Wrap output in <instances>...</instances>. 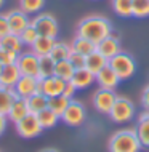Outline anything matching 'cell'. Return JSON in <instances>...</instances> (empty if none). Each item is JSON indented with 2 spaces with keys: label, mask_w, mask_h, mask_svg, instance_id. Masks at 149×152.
Masks as SVG:
<instances>
[{
  "label": "cell",
  "mask_w": 149,
  "mask_h": 152,
  "mask_svg": "<svg viewBox=\"0 0 149 152\" xmlns=\"http://www.w3.org/2000/svg\"><path fill=\"white\" fill-rule=\"evenodd\" d=\"M112 34V24L107 18L99 15H90L84 18L77 26V35L92 40L93 43L101 42L107 35Z\"/></svg>",
  "instance_id": "6da1fadb"
},
{
  "label": "cell",
  "mask_w": 149,
  "mask_h": 152,
  "mask_svg": "<svg viewBox=\"0 0 149 152\" xmlns=\"http://www.w3.org/2000/svg\"><path fill=\"white\" fill-rule=\"evenodd\" d=\"M141 147L135 128L119 130L109 139V152H139Z\"/></svg>",
  "instance_id": "7a4b0ae2"
},
{
  "label": "cell",
  "mask_w": 149,
  "mask_h": 152,
  "mask_svg": "<svg viewBox=\"0 0 149 152\" xmlns=\"http://www.w3.org/2000/svg\"><path fill=\"white\" fill-rule=\"evenodd\" d=\"M109 66L114 69V72L117 74V77L120 80L130 79L136 72V61L127 51H119L115 56H112L109 59Z\"/></svg>",
  "instance_id": "3957f363"
},
{
  "label": "cell",
  "mask_w": 149,
  "mask_h": 152,
  "mask_svg": "<svg viewBox=\"0 0 149 152\" xmlns=\"http://www.w3.org/2000/svg\"><path fill=\"white\" fill-rule=\"evenodd\" d=\"M135 114L136 107L133 102L125 96H117V99H115L112 109L109 112V117L115 123H127L135 117Z\"/></svg>",
  "instance_id": "277c9868"
},
{
  "label": "cell",
  "mask_w": 149,
  "mask_h": 152,
  "mask_svg": "<svg viewBox=\"0 0 149 152\" xmlns=\"http://www.w3.org/2000/svg\"><path fill=\"white\" fill-rule=\"evenodd\" d=\"M31 24L37 29L39 35H43V37H51V39H56L58 32H59V26H58L56 18L53 15H50V13L35 15V18L31 19Z\"/></svg>",
  "instance_id": "5b68a950"
},
{
  "label": "cell",
  "mask_w": 149,
  "mask_h": 152,
  "mask_svg": "<svg viewBox=\"0 0 149 152\" xmlns=\"http://www.w3.org/2000/svg\"><path fill=\"white\" fill-rule=\"evenodd\" d=\"M16 125V131L18 134L24 139H32V138H37L40 133L43 131L42 125H40L39 118H37L35 114H31L29 112L24 118H21Z\"/></svg>",
  "instance_id": "8992f818"
},
{
  "label": "cell",
  "mask_w": 149,
  "mask_h": 152,
  "mask_svg": "<svg viewBox=\"0 0 149 152\" xmlns=\"http://www.w3.org/2000/svg\"><path fill=\"white\" fill-rule=\"evenodd\" d=\"M61 118H63V122L68 126H80L87 118V110H85L82 102L71 99V102H69V106L63 112Z\"/></svg>",
  "instance_id": "52a82bcc"
},
{
  "label": "cell",
  "mask_w": 149,
  "mask_h": 152,
  "mask_svg": "<svg viewBox=\"0 0 149 152\" xmlns=\"http://www.w3.org/2000/svg\"><path fill=\"white\" fill-rule=\"evenodd\" d=\"M16 66H18L21 75H31L39 79V56L34 51H21L16 59Z\"/></svg>",
  "instance_id": "ba28073f"
},
{
  "label": "cell",
  "mask_w": 149,
  "mask_h": 152,
  "mask_svg": "<svg viewBox=\"0 0 149 152\" xmlns=\"http://www.w3.org/2000/svg\"><path fill=\"white\" fill-rule=\"evenodd\" d=\"M115 99H117V94H115L114 90L99 88V90H96V91H95L92 102H93L95 109H96L99 114L109 115V112H111V109H112Z\"/></svg>",
  "instance_id": "9c48e42d"
},
{
  "label": "cell",
  "mask_w": 149,
  "mask_h": 152,
  "mask_svg": "<svg viewBox=\"0 0 149 152\" xmlns=\"http://www.w3.org/2000/svg\"><path fill=\"white\" fill-rule=\"evenodd\" d=\"M13 90L18 98L27 99L29 96H32L34 93L39 91V79L37 77H31V75H21L19 80L16 82Z\"/></svg>",
  "instance_id": "30bf717a"
},
{
  "label": "cell",
  "mask_w": 149,
  "mask_h": 152,
  "mask_svg": "<svg viewBox=\"0 0 149 152\" xmlns=\"http://www.w3.org/2000/svg\"><path fill=\"white\" fill-rule=\"evenodd\" d=\"M64 85H66V82L61 80L56 75L45 77V79H39V91L43 93L47 98L58 96V94H63Z\"/></svg>",
  "instance_id": "8fae6325"
},
{
  "label": "cell",
  "mask_w": 149,
  "mask_h": 152,
  "mask_svg": "<svg viewBox=\"0 0 149 152\" xmlns=\"http://www.w3.org/2000/svg\"><path fill=\"white\" fill-rule=\"evenodd\" d=\"M7 19H8V26H10V32L11 34H18V35L31 24V19H29L27 13H24L21 8L19 10L8 11Z\"/></svg>",
  "instance_id": "7c38bea8"
},
{
  "label": "cell",
  "mask_w": 149,
  "mask_h": 152,
  "mask_svg": "<svg viewBox=\"0 0 149 152\" xmlns=\"http://www.w3.org/2000/svg\"><path fill=\"white\" fill-rule=\"evenodd\" d=\"M95 82L99 85V88H106V90H115L119 85L120 79L117 77V74L114 72V69L111 67L109 64L104 66V67L99 71L96 75H95Z\"/></svg>",
  "instance_id": "4fadbf2b"
},
{
  "label": "cell",
  "mask_w": 149,
  "mask_h": 152,
  "mask_svg": "<svg viewBox=\"0 0 149 152\" xmlns=\"http://www.w3.org/2000/svg\"><path fill=\"white\" fill-rule=\"evenodd\" d=\"M96 51L101 53L106 59H111L112 56L117 55L119 51H122L120 42H119V39L114 34H111V35H107L106 39H103L101 42L96 43Z\"/></svg>",
  "instance_id": "5bb4252c"
},
{
  "label": "cell",
  "mask_w": 149,
  "mask_h": 152,
  "mask_svg": "<svg viewBox=\"0 0 149 152\" xmlns=\"http://www.w3.org/2000/svg\"><path fill=\"white\" fill-rule=\"evenodd\" d=\"M95 74L90 72L87 67H82V69H76L71 77V83L76 87V90H85L88 88L92 83H95Z\"/></svg>",
  "instance_id": "9a60e30c"
},
{
  "label": "cell",
  "mask_w": 149,
  "mask_h": 152,
  "mask_svg": "<svg viewBox=\"0 0 149 152\" xmlns=\"http://www.w3.org/2000/svg\"><path fill=\"white\" fill-rule=\"evenodd\" d=\"M21 77V72H19L18 66L16 64H8L2 67V72H0V87L5 88H15L16 82Z\"/></svg>",
  "instance_id": "2e32d148"
},
{
  "label": "cell",
  "mask_w": 149,
  "mask_h": 152,
  "mask_svg": "<svg viewBox=\"0 0 149 152\" xmlns=\"http://www.w3.org/2000/svg\"><path fill=\"white\" fill-rule=\"evenodd\" d=\"M29 114V107H27V101L23 98H16L15 102L11 104V109L8 112V120H11L13 123H18L21 118H24Z\"/></svg>",
  "instance_id": "e0dca14e"
},
{
  "label": "cell",
  "mask_w": 149,
  "mask_h": 152,
  "mask_svg": "<svg viewBox=\"0 0 149 152\" xmlns=\"http://www.w3.org/2000/svg\"><path fill=\"white\" fill-rule=\"evenodd\" d=\"M135 130H136V134L139 138L141 146L149 149V110L143 112L138 117V125H136Z\"/></svg>",
  "instance_id": "ac0fdd59"
},
{
  "label": "cell",
  "mask_w": 149,
  "mask_h": 152,
  "mask_svg": "<svg viewBox=\"0 0 149 152\" xmlns=\"http://www.w3.org/2000/svg\"><path fill=\"white\" fill-rule=\"evenodd\" d=\"M109 64V59H106L104 56L101 55V53L98 51H93L90 53V55H87V61H85V67L88 69L90 72H93L95 75L101 71L104 66Z\"/></svg>",
  "instance_id": "d6986e66"
},
{
  "label": "cell",
  "mask_w": 149,
  "mask_h": 152,
  "mask_svg": "<svg viewBox=\"0 0 149 152\" xmlns=\"http://www.w3.org/2000/svg\"><path fill=\"white\" fill-rule=\"evenodd\" d=\"M27 107H29V112L31 114H39V112H42L43 109H47L48 107V98L45 96L43 93H40V91H37L34 93L32 96H29L27 98Z\"/></svg>",
  "instance_id": "ffe728a7"
},
{
  "label": "cell",
  "mask_w": 149,
  "mask_h": 152,
  "mask_svg": "<svg viewBox=\"0 0 149 152\" xmlns=\"http://www.w3.org/2000/svg\"><path fill=\"white\" fill-rule=\"evenodd\" d=\"M56 39H51V37H43V35H39L37 40L34 42V45L31 47V50L35 53L37 56H43V55H50L53 45H55Z\"/></svg>",
  "instance_id": "44dd1931"
},
{
  "label": "cell",
  "mask_w": 149,
  "mask_h": 152,
  "mask_svg": "<svg viewBox=\"0 0 149 152\" xmlns=\"http://www.w3.org/2000/svg\"><path fill=\"white\" fill-rule=\"evenodd\" d=\"M16 93L13 88H5V87H0V114L3 115H8L11 109V104L16 99Z\"/></svg>",
  "instance_id": "7402d4cb"
},
{
  "label": "cell",
  "mask_w": 149,
  "mask_h": 152,
  "mask_svg": "<svg viewBox=\"0 0 149 152\" xmlns=\"http://www.w3.org/2000/svg\"><path fill=\"white\" fill-rule=\"evenodd\" d=\"M71 50L77 51V53H82V55L87 56V55H90V53L96 51V43H93L92 40H88V39H84V37L77 35L71 43Z\"/></svg>",
  "instance_id": "603a6c76"
},
{
  "label": "cell",
  "mask_w": 149,
  "mask_h": 152,
  "mask_svg": "<svg viewBox=\"0 0 149 152\" xmlns=\"http://www.w3.org/2000/svg\"><path fill=\"white\" fill-rule=\"evenodd\" d=\"M0 47L2 48H7V50H11V51H15V53H21L23 51V47H24V43H23V40H21V37H19L18 34H8L5 37H2L0 39Z\"/></svg>",
  "instance_id": "cb8c5ba5"
},
{
  "label": "cell",
  "mask_w": 149,
  "mask_h": 152,
  "mask_svg": "<svg viewBox=\"0 0 149 152\" xmlns=\"http://www.w3.org/2000/svg\"><path fill=\"white\" fill-rule=\"evenodd\" d=\"M37 118H39L40 125H42L43 130H50V128H55V126L58 125V122H59V115L58 114H55L51 109H43L42 112L37 114Z\"/></svg>",
  "instance_id": "d4e9b609"
},
{
  "label": "cell",
  "mask_w": 149,
  "mask_h": 152,
  "mask_svg": "<svg viewBox=\"0 0 149 152\" xmlns=\"http://www.w3.org/2000/svg\"><path fill=\"white\" fill-rule=\"evenodd\" d=\"M74 66L69 63V59H63V61H56L55 63V72H53V75L59 77L61 80L64 82H69L74 74Z\"/></svg>",
  "instance_id": "484cf974"
},
{
  "label": "cell",
  "mask_w": 149,
  "mask_h": 152,
  "mask_svg": "<svg viewBox=\"0 0 149 152\" xmlns=\"http://www.w3.org/2000/svg\"><path fill=\"white\" fill-rule=\"evenodd\" d=\"M55 63L56 61L50 55L39 56V79H45V77H51L55 72Z\"/></svg>",
  "instance_id": "4316f807"
},
{
  "label": "cell",
  "mask_w": 149,
  "mask_h": 152,
  "mask_svg": "<svg viewBox=\"0 0 149 152\" xmlns=\"http://www.w3.org/2000/svg\"><path fill=\"white\" fill-rule=\"evenodd\" d=\"M71 102V98H66L64 94H58V96H51L48 98V109H51L58 115H63V112Z\"/></svg>",
  "instance_id": "83f0119b"
},
{
  "label": "cell",
  "mask_w": 149,
  "mask_h": 152,
  "mask_svg": "<svg viewBox=\"0 0 149 152\" xmlns=\"http://www.w3.org/2000/svg\"><path fill=\"white\" fill-rule=\"evenodd\" d=\"M71 53H72L71 45H68L64 42H55L51 51H50V56L55 61H63V59H69Z\"/></svg>",
  "instance_id": "f1b7e54d"
},
{
  "label": "cell",
  "mask_w": 149,
  "mask_h": 152,
  "mask_svg": "<svg viewBox=\"0 0 149 152\" xmlns=\"http://www.w3.org/2000/svg\"><path fill=\"white\" fill-rule=\"evenodd\" d=\"M131 3L133 0H112V8L114 13H117L122 18H130L131 15Z\"/></svg>",
  "instance_id": "f546056e"
},
{
  "label": "cell",
  "mask_w": 149,
  "mask_h": 152,
  "mask_svg": "<svg viewBox=\"0 0 149 152\" xmlns=\"http://www.w3.org/2000/svg\"><path fill=\"white\" fill-rule=\"evenodd\" d=\"M131 15L135 18H148L149 16V0H133Z\"/></svg>",
  "instance_id": "4dcf8cb0"
},
{
  "label": "cell",
  "mask_w": 149,
  "mask_h": 152,
  "mask_svg": "<svg viewBox=\"0 0 149 152\" xmlns=\"http://www.w3.org/2000/svg\"><path fill=\"white\" fill-rule=\"evenodd\" d=\"M45 5V0H19V8L24 13H39Z\"/></svg>",
  "instance_id": "1f68e13d"
},
{
  "label": "cell",
  "mask_w": 149,
  "mask_h": 152,
  "mask_svg": "<svg viewBox=\"0 0 149 152\" xmlns=\"http://www.w3.org/2000/svg\"><path fill=\"white\" fill-rule=\"evenodd\" d=\"M19 37H21V40H23L24 45L32 47V45H34V42L37 40V37H39V32H37V29L32 26V24H29L26 29H24L21 34H19Z\"/></svg>",
  "instance_id": "d6a6232c"
},
{
  "label": "cell",
  "mask_w": 149,
  "mask_h": 152,
  "mask_svg": "<svg viewBox=\"0 0 149 152\" xmlns=\"http://www.w3.org/2000/svg\"><path fill=\"white\" fill-rule=\"evenodd\" d=\"M16 59H18V53L0 47V64H2V66L16 64Z\"/></svg>",
  "instance_id": "836d02e7"
},
{
  "label": "cell",
  "mask_w": 149,
  "mask_h": 152,
  "mask_svg": "<svg viewBox=\"0 0 149 152\" xmlns=\"http://www.w3.org/2000/svg\"><path fill=\"white\" fill-rule=\"evenodd\" d=\"M85 61H87V56L82 55V53H77V51H72L71 56H69V63L74 66V69L85 67Z\"/></svg>",
  "instance_id": "e575fe53"
},
{
  "label": "cell",
  "mask_w": 149,
  "mask_h": 152,
  "mask_svg": "<svg viewBox=\"0 0 149 152\" xmlns=\"http://www.w3.org/2000/svg\"><path fill=\"white\" fill-rule=\"evenodd\" d=\"M10 34V26H8V19H7V13L0 15V39Z\"/></svg>",
  "instance_id": "d590c367"
},
{
  "label": "cell",
  "mask_w": 149,
  "mask_h": 152,
  "mask_svg": "<svg viewBox=\"0 0 149 152\" xmlns=\"http://www.w3.org/2000/svg\"><path fill=\"white\" fill-rule=\"evenodd\" d=\"M76 91H77V90H76V87H74L71 82H66L64 90H63V94H64V96H66V98H71V99H72V96L76 94Z\"/></svg>",
  "instance_id": "8d00e7d4"
},
{
  "label": "cell",
  "mask_w": 149,
  "mask_h": 152,
  "mask_svg": "<svg viewBox=\"0 0 149 152\" xmlns=\"http://www.w3.org/2000/svg\"><path fill=\"white\" fill-rule=\"evenodd\" d=\"M141 104L146 110H149V83L144 87L143 93H141Z\"/></svg>",
  "instance_id": "74e56055"
},
{
  "label": "cell",
  "mask_w": 149,
  "mask_h": 152,
  "mask_svg": "<svg viewBox=\"0 0 149 152\" xmlns=\"http://www.w3.org/2000/svg\"><path fill=\"white\" fill-rule=\"evenodd\" d=\"M7 123H8V117H7V115H3V114H0V136H2L3 131H5Z\"/></svg>",
  "instance_id": "f35d334b"
},
{
  "label": "cell",
  "mask_w": 149,
  "mask_h": 152,
  "mask_svg": "<svg viewBox=\"0 0 149 152\" xmlns=\"http://www.w3.org/2000/svg\"><path fill=\"white\" fill-rule=\"evenodd\" d=\"M39 152H58V151L53 149V147H45V149H40Z\"/></svg>",
  "instance_id": "ab89813d"
},
{
  "label": "cell",
  "mask_w": 149,
  "mask_h": 152,
  "mask_svg": "<svg viewBox=\"0 0 149 152\" xmlns=\"http://www.w3.org/2000/svg\"><path fill=\"white\" fill-rule=\"evenodd\" d=\"M5 3V0H0V8H2V5Z\"/></svg>",
  "instance_id": "60d3db41"
},
{
  "label": "cell",
  "mask_w": 149,
  "mask_h": 152,
  "mask_svg": "<svg viewBox=\"0 0 149 152\" xmlns=\"http://www.w3.org/2000/svg\"><path fill=\"white\" fill-rule=\"evenodd\" d=\"M2 67H3V66H2V64H0V72H2Z\"/></svg>",
  "instance_id": "b9f144b4"
}]
</instances>
